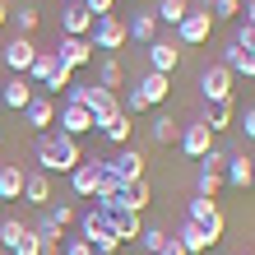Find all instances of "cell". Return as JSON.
I'll return each mask as SVG.
<instances>
[{"label":"cell","instance_id":"1","mask_svg":"<svg viewBox=\"0 0 255 255\" xmlns=\"http://www.w3.org/2000/svg\"><path fill=\"white\" fill-rule=\"evenodd\" d=\"M33 158H37V172H47V176L65 172V176H70V172L84 162V148H79V139H74V134H65V130H47V134H37Z\"/></svg>","mask_w":255,"mask_h":255},{"label":"cell","instance_id":"2","mask_svg":"<svg viewBox=\"0 0 255 255\" xmlns=\"http://www.w3.org/2000/svg\"><path fill=\"white\" fill-rule=\"evenodd\" d=\"M74 223H79V237H84V242L93 246L98 255H112V251H121V237L112 232V223H107V214H102V209H88V214H79Z\"/></svg>","mask_w":255,"mask_h":255},{"label":"cell","instance_id":"3","mask_svg":"<svg viewBox=\"0 0 255 255\" xmlns=\"http://www.w3.org/2000/svg\"><path fill=\"white\" fill-rule=\"evenodd\" d=\"M88 42H93V51H107V56H116L130 42V33H126V19L121 14H102V19H93V33H88Z\"/></svg>","mask_w":255,"mask_h":255},{"label":"cell","instance_id":"4","mask_svg":"<svg viewBox=\"0 0 255 255\" xmlns=\"http://www.w3.org/2000/svg\"><path fill=\"white\" fill-rule=\"evenodd\" d=\"M214 33V14L209 9H186V19L176 23V47H204Z\"/></svg>","mask_w":255,"mask_h":255},{"label":"cell","instance_id":"5","mask_svg":"<svg viewBox=\"0 0 255 255\" xmlns=\"http://www.w3.org/2000/svg\"><path fill=\"white\" fill-rule=\"evenodd\" d=\"M232 79H237V74H232L228 65H218V61L200 74V93H204L209 107H218V102H228V98H232Z\"/></svg>","mask_w":255,"mask_h":255},{"label":"cell","instance_id":"6","mask_svg":"<svg viewBox=\"0 0 255 255\" xmlns=\"http://www.w3.org/2000/svg\"><path fill=\"white\" fill-rule=\"evenodd\" d=\"M56 98H47V93H33V102H28V107L19 112L23 121H28V130H37V134H47L51 126H56Z\"/></svg>","mask_w":255,"mask_h":255},{"label":"cell","instance_id":"7","mask_svg":"<svg viewBox=\"0 0 255 255\" xmlns=\"http://www.w3.org/2000/svg\"><path fill=\"white\" fill-rule=\"evenodd\" d=\"M176 65H181V47H176L172 37H153L148 42V70L153 74H172Z\"/></svg>","mask_w":255,"mask_h":255},{"label":"cell","instance_id":"8","mask_svg":"<svg viewBox=\"0 0 255 255\" xmlns=\"http://www.w3.org/2000/svg\"><path fill=\"white\" fill-rule=\"evenodd\" d=\"M93 33V14L84 9V0H65L61 9V37H88Z\"/></svg>","mask_w":255,"mask_h":255},{"label":"cell","instance_id":"9","mask_svg":"<svg viewBox=\"0 0 255 255\" xmlns=\"http://www.w3.org/2000/svg\"><path fill=\"white\" fill-rule=\"evenodd\" d=\"M176 144H181V153H186V158H195V162H200L209 148H214V130H209L204 121H195V126H186L181 134H176Z\"/></svg>","mask_w":255,"mask_h":255},{"label":"cell","instance_id":"10","mask_svg":"<svg viewBox=\"0 0 255 255\" xmlns=\"http://www.w3.org/2000/svg\"><path fill=\"white\" fill-rule=\"evenodd\" d=\"M56 56H61V65L84 70V65H93V42L88 37H61L56 42Z\"/></svg>","mask_w":255,"mask_h":255},{"label":"cell","instance_id":"11","mask_svg":"<svg viewBox=\"0 0 255 255\" xmlns=\"http://www.w3.org/2000/svg\"><path fill=\"white\" fill-rule=\"evenodd\" d=\"M33 56H37V47H33V37H9L5 47H0V61H5L14 74H28V65H33Z\"/></svg>","mask_w":255,"mask_h":255},{"label":"cell","instance_id":"12","mask_svg":"<svg viewBox=\"0 0 255 255\" xmlns=\"http://www.w3.org/2000/svg\"><path fill=\"white\" fill-rule=\"evenodd\" d=\"M98 172H102V158H84L79 167L70 172V190L84 195V200H93L98 195Z\"/></svg>","mask_w":255,"mask_h":255},{"label":"cell","instance_id":"13","mask_svg":"<svg viewBox=\"0 0 255 255\" xmlns=\"http://www.w3.org/2000/svg\"><path fill=\"white\" fill-rule=\"evenodd\" d=\"M33 93H37V84H33V79H23V74H14L9 84H0V102H5L9 112H23L28 102H33Z\"/></svg>","mask_w":255,"mask_h":255},{"label":"cell","instance_id":"14","mask_svg":"<svg viewBox=\"0 0 255 255\" xmlns=\"http://www.w3.org/2000/svg\"><path fill=\"white\" fill-rule=\"evenodd\" d=\"M107 167L121 176L126 186H130V181H144V153H139V148H121L116 158H107Z\"/></svg>","mask_w":255,"mask_h":255},{"label":"cell","instance_id":"15","mask_svg":"<svg viewBox=\"0 0 255 255\" xmlns=\"http://www.w3.org/2000/svg\"><path fill=\"white\" fill-rule=\"evenodd\" d=\"M56 121H61V130H65V134H74V139L93 130V116H88V107H74V102H61Z\"/></svg>","mask_w":255,"mask_h":255},{"label":"cell","instance_id":"16","mask_svg":"<svg viewBox=\"0 0 255 255\" xmlns=\"http://www.w3.org/2000/svg\"><path fill=\"white\" fill-rule=\"evenodd\" d=\"M23 200L33 209H47L51 204V176L47 172H23Z\"/></svg>","mask_w":255,"mask_h":255},{"label":"cell","instance_id":"17","mask_svg":"<svg viewBox=\"0 0 255 255\" xmlns=\"http://www.w3.org/2000/svg\"><path fill=\"white\" fill-rule=\"evenodd\" d=\"M107 223H112V232L121 237V246H126V242H139V232H144V214H130V209L107 214Z\"/></svg>","mask_w":255,"mask_h":255},{"label":"cell","instance_id":"18","mask_svg":"<svg viewBox=\"0 0 255 255\" xmlns=\"http://www.w3.org/2000/svg\"><path fill=\"white\" fill-rule=\"evenodd\" d=\"M23 200V167L19 162H0V204Z\"/></svg>","mask_w":255,"mask_h":255},{"label":"cell","instance_id":"19","mask_svg":"<svg viewBox=\"0 0 255 255\" xmlns=\"http://www.w3.org/2000/svg\"><path fill=\"white\" fill-rule=\"evenodd\" d=\"M134 88H139V98L148 102V107H158V102L172 93V74H153V70H148V74H144V79L134 84Z\"/></svg>","mask_w":255,"mask_h":255},{"label":"cell","instance_id":"20","mask_svg":"<svg viewBox=\"0 0 255 255\" xmlns=\"http://www.w3.org/2000/svg\"><path fill=\"white\" fill-rule=\"evenodd\" d=\"M251 153H232L228 158V167H223V186H237V190H246L251 186Z\"/></svg>","mask_w":255,"mask_h":255},{"label":"cell","instance_id":"21","mask_svg":"<svg viewBox=\"0 0 255 255\" xmlns=\"http://www.w3.org/2000/svg\"><path fill=\"white\" fill-rule=\"evenodd\" d=\"M172 237L186 246V255H200V251H209V246H214V242L204 237V228H200V223H190V218H186V223H181V228H176Z\"/></svg>","mask_w":255,"mask_h":255},{"label":"cell","instance_id":"22","mask_svg":"<svg viewBox=\"0 0 255 255\" xmlns=\"http://www.w3.org/2000/svg\"><path fill=\"white\" fill-rule=\"evenodd\" d=\"M126 33L148 47V42L158 37V19H153V14H144V9H134V19H126Z\"/></svg>","mask_w":255,"mask_h":255},{"label":"cell","instance_id":"23","mask_svg":"<svg viewBox=\"0 0 255 255\" xmlns=\"http://www.w3.org/2000/svg\"><path fill=\"white\" fill-rule=\"evenodd\" d=\"M56 65H61V56H56V51H37V56H33V65H28V74H23V79H33V84L42 88V84H47L51 74H56Z\"/></svg>","mask_w":255,"mask_h":255},{"label":"cell","instance_id":"24","mask_svg":"<svg viewBox=\"0 0 255 255\" xmlns=\"http://www.w3.org/2000/svg\"><path fill=\"white\" fill-rule=\"evenodd\" d=\"M102 134H107V139L116 144V148H126L130 144V134H134V116H126V112H116L107 126H102Z\"/></svg>","mask_w":255,"mask_h":255},{"label":"cell","instance_id":"25","mask_svg":"<svg viewBox=\"0 0 255 255\" xmlns=\"http://www.w3.org/2000/svg\"><path fill=\"white\" fill-rule=\"evenodd\" d=\"M121 84H126V65L116 61V56H107V61L98 65V88H107V93H116Z\"/></svg>","mask_w":255,"mask_h":255},{"label":"cell","instance_id":"26","mask_svg":"<svg viewBox=\"0 0 255 255\" xmlns=\"http://www.w3.org/2000/svg\"><path fill=\"white\" fill-rule=\"evenodd\" d=\"M204 126L214 130V134H223V130H232V126H237V102H232V98H228V102H218V107H214V112L204 116Z\"/></svg>","mask_w":255,"mask_h":255},{"label":"cell","instance_id":"27","mask_svg":"<svg viewBox=\"0 0 255 255\" xmlns=\"http://www.w3.org/2000/svg\"><path fill=\"white\" fill-rule=\"evenodd\" d=\"M186 9H190V0H158L153 19H158V23H172V28H176V23L186 19Z\"/></svg>","mask_w":255,"mask_h":255},{"label":"cell","instance_id":"28","mask_svg":"<svg viewBox=\"0 0 255 255\" xmlns=\"http://www.w3.org/2000/svg\"><path fill=\"white\" fill-rule=\"evenodd\" d=\"M9 23L19 28V37H33V33H37V23H42V9L23 5V9H14V14H9Z\"/></svg>","mask_w":255,"mask_h":255},{"label":"cell","instance_id":"29","mask_svg":"<svg viewBox=\"0 0 255 255\" xmlns=\"http://www.w3.org/2000/svg\"><path fill=\"white\" fill-rule=\"evenodd\" d=\"M176 134H181V126L172 116H153V126H148V139L153 144H176Z\"/></svg>","mask_w":255,"mask_h":255},{"label":"cell","instance_id":"30","mask_svg":"<svg viewBox=\"0 0 255 255\" xmlns=\"http://www.w3.org/2000/svg\"><path fill=\"white\" fill-rule=\"evenodd\" d=\"M121 190H126V181L107 167V158H102V172H98V195H93V200H107V195H121Z\"/></svg>","mask_w":255,"mask_h":255},{"label":"cell","instance_id":"31","mask_svg":"<svg viewBox=\"0 0 255 255\" xmlns=\"http://www.w3.org/2000/svg\"><path fill=\"white\" fill-rule=\"evenodd\" d=\"M23 237H28V228H23V218H5V223H0V246H5V255H9L14 246H19Z\"/></svg>","mask_w":255,"mask_h":255},{"label":"cell","instance_id":"32","mask_svg":"<svg viewBox=\"0 0 255 255\" xmlns=\"http://www.w3.org/2000/svg\"><path fill=\"white\" fill-rule=\"evenodd\" d=\"M214 214H218V204L209 200V195H195V200L186 204V218H190V223H200V228H204V223L214 218Z\"/></svg>","mask_w":255,"mask_h":255},{"label":"cell","instance_id":"33","mask_svg":"<svg viewBox=\"0 0 255 255\" xmlns=\"http://www.w3.org/2000/svg\"><path fill=\"white\" fill-rule=\"evenodd\" d=\"M218 190H223V172H209V167H200V176H195V195H209V200H214Z\"/></svg>","mask_w":255,"mask_h":255},{"label":"cell","instance_id":"34","mask_svg":"<svg viewBox=\"0 0 255 255\" xmlns=\"http://www.w3.org/2000/svg\"><path fill=\"white\" fill-rule=\"evenodd\" d=\"M167 237H172L167 228H148V223H144V232H139V246H144L148 255H158L162 246H167Z\"/></svg>","mask_w":255,"mask_h":255},{"label":"cell","instance_id":"35","mask_svg":"<svg viewBox=\"0 0 255 255\" xmlns=\"http://www.w3.org/2000/svg\"><path fill=\"white\" fill-rule=\"evenodd\" d=\"M232 42H237V47H242L246 56H255V23L237 19V28H232Z\"/></svg>","mask_w":255,"mask_h":255},{"label":"cell","instance_id":"36","mask_svg":"<svg viewBox=\"0 0 255 255\" xmlns=\"http://www.w3.org/2000/svg\"><path fill=\"white\" fill-rule=\"evenodd\" d=\"M209 14H214V23H218V19H232V23H237V19H242V0H214Z\"/></svg>","mask_w":255,"mask_h":255},{"label":"cell","instance_id":"37","mask_svg":"<svg viewBox=\"0 0 255 255\" xmlns=\"http://www.w3.org/2000/svg\"><path fill=\"white\" fill-rule=\"evenodd\" d=\"M218 65H228L232 74H242V65H246V51L237 47V42H228V47H223V56H218Z\"/></svg>","mask_w":255,"mask_h":255},{"label":"cell","instance_id":"38","mask_svg":"<svg viewBox=\"0 0 255 255\" xmlns=\"http://www.w3.org/2000/svg\"><path fill=\"white\" fill-rule=\"evenodd\" d=\"M47 218H51V223H56V228H61V232H65V228H70V223H74V218H79V214H74V204H51V214H47Z\"/></svg>","mask_w":255,"mask_h":255},{"label":"cell","instance_id":"39","mask_svg":"<svg viewBox=\"0 0 255 255\" xmlns=\"http://www.w3.org/2000/svg\"><path fill=\"white\" fill-rule=\"evenodd\" d=\"M121 112H126V116H139V112H148V102L139 98V88H130V93H126V102H121Z\"/></svg>","mask_w":255,"mask_h":255},{"label":"cell","instance_id":"40","mask_svg":"<svg viewBox=\"0 0 255 255\" xmlns=\"http://www.w3.org/2000/svg\"><path fill=\"white\" fill-rule=\"evenodd\" d=\"M232 130H242L246 139H255V107H246V112H237V126Z\"/></svg>","mask_w":255,"mask_h":255},{"label":"cell","instance_id":"41","mask_svg":"<svg viewBox=\"0 0 255 255\" xmlns=\"http://www.w3.org/2000/svg\"><path fill=\"white\" fill-rule=\"evenodd\" d=\"M200 167H209V172H223V167H228V153H223V148H209V153L200 158Z\"/></svg>","mask_w":255,"mask_h":255},{"label":"cell","instance_id":"42","mask_svg":"<svg viewBox=\"0 0 255 255\" xmlns=\"http://www.w3.org/2000/svg\"><path fill=\"white\" fill-rule=\"evenodd\" d=\"M61 251H65V255H98L93 246L84 242V237H70V242H61Z\"/></svg>","mask_w":255,"mask_h":255},{"label":"cell","instance_id":"43","mask_svg":"<svg viewBox=\"0 0 255 255\" xmlns=\"http://www.w3.org/2000/svg\"><path fill=\"white\" fill-rule=\"evenodd\" d=\"M84 9L93 19H102V14H116V0H84Z\"/></svg>","mask_w":255,"mask_h":255},{"label":"cell","instance_id":"44","mask_svg":"<svg viewBox=\"0 0 255 255\" xmlns=\"http://www.w3.org/2000/svg\"><path fill=\"white\" fill-rule=\"evenodd\" d=\"M9 255H42V251H37V232H33V228H28V237H23V242H19V246H14Z\"/></svg>","mask_w":255,"mask_h":255},{"label":"cell","instance_id":"45","mask_svg":"<svg viewBox=\"0 0 255 255\" xmlns=\"http://www.w3.org/2000/svg\"><path fill=\"white\" fill-rule=\"evenodd\" d=\"M33 232H37V237H65V232H61V228H56V223L47 218V214L37 218V228H33Z\"/></svg>","mask_w":255,"mask_h":255},{"label":"cell","instance_id":"46","mask_svg":"<svg viewBox=\"0 0 255 255\" xmlns=\"http://www.w3.org/2000/svg\"><path fill=\"white\" fill-rule=\"evenodd\" d=\"M37 251L42 255H61V237H37Z\"/></svg>","mask_w":255,"mask_h":255},{"label":"cell","instance_id":"47","mask_svg":"<svg viewBox=\"0 0 255 255\" xmlns=\"http://www.w3.org/2000/svg\"><path fill=\"white\" fill-rule=\"evenodd\" d=\"M158 255H186V246H181V242H176V237H167V246H162Z\"/></svg>","mask_w":255,"mask_h":255},{"label":"cell","instance_id":"48","mask_svg":"<svg viewBox=\"0 0 255 255\" xmlns=\"http://www.w3.org/2000/svg\"><path fill=\"white\" fill-rule=\"evenodd\" d=\"M242 9H246V23H255V0H242Z\"/></svg>","mask_w":255,"mask_h":255},{"label":"cell","instance_id":"49","mask_svg":"<svg viewBox=\"0 0 255 255\" xmlns=\"http://www.w3.org/2000/svg\"><path fill=\"white\" fill-rule=\"evenodd\" d=\"M242 74H246V79H255V56H246V65H242Z\"/></svg>","mask_w":255,"mask_h":255},{"label":"cell","instance_id":"50","mask_svg":"<svg viewBox=\"0 0 255 255\" xmlns=\"http://www.w3.org/2000/svg\"><path fill=\"white\" fill-rule=\"evenodd\" d=\"M5 23H9V5L0 0V28H5Z\"/></svg>","mask_w":255,"mask_h":255},{"label":"cell","instance_id":"51","mask_svg":"<svg viewBox=\"0 0 255 255\" xmlns=\"http://www.w3.org/2000/svg\"><path fill=\"white\" fill-rule=\"evenodd\" d=\"M251 190H255V162H251Z\"/></svg>","mask_w":255,"mask_h":255},{"label":"cell","instance_id":"52","mask_svg":"<svg viewBox=\"0 0 255 255\" xmlns=\"http://www.w3.org/2000/svg\"><path fill=\"white\" fill-rule=\"evenodd\" d=\"M209 5H214V0H200V9H209Z\"/></svg>","mask_w":255,"mask_h":255},{"label":"cell","instance_id":"53","mask_svg":"<svg viewBox=\"0 0 255 255\" xmlns=\"http://www.w3.org/2000/svg\"><path fill=\"white\" fill-rule=\"evenodd\" d=\"M0 255H5V246H0Z\"/></svg>","mask_w":255,"mask_h":255},{"label":"cell","instance_id":"54","mask_svg":"<svg viewBox=\"0 0 255 255\" xmlns=\"http://www.w3.org/2000/svg\"><path fill=\"white\" fill-rule=\"evenodd\" d=\"M112 255H121V251H112Z\"/></svg>","mask_w":255,"mask_h":255}]
</instances>
